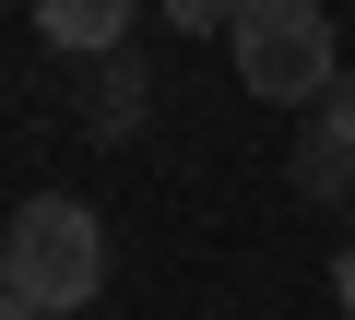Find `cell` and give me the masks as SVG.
Listing matches in <instances>:
<instances>
[{"label": "cell", "mask_w": 355, "mask_h": 320, "mask_svg": "<svg viewBox=\"0 0 355 320\" xmlns=\"http://www.w3.org/2000/svg\"><path fill=\"white\" fill-rule=\"evenodd\" d=\"M95 285H107V226L71 190L12 202V226H0V296H24L36 320H60V308H95Z\"/></svg>", "instance_id": "obj_1"}, {"label": "cell", "mask_w": 355, "mask_h": 320, "mask_svg": "<svg viewBox=\"0 0 355 320\" xmlns=\"http://www.w3.org/2000/svg\"><path fill=\"white\" fill-rule=\"evenodd\" d=\"M225 48H237V83H249V95H272V107H320V95H331V71H343L320 0H249V12L225 24Z\"/></svg>", "instance_id": "obj_2"}, {"label": "cell", "mask_w": 355, "mask_h": 320, "mask_svg": "<svg viewBox=\"0 0 355 320\" xmlns=\"http://www.w3.org/2000/svg\"><path fill=\"white\" fill-rule=\"evenodd\" d=\"M296 202H355V95H320L296 119Z\"/></svg>", "instance_id": "obj_3"}, {"label": "cell", "mask_w": 355, "mask_h": 320, "mask_svg": "<svg viewBox=\"0 0 355 320\" xmlns=\"http://www.w3.org/2000/svg\"><path fill=\"white\" fill-rule=\"evenodd\" d=\"M130 12H142V0H36V36H48V48H83V60H107V48L130 36Z\"/></svg>", "instance_id": "obj_4"}, {"label": "cell", "mask_w": 355, "mask_h": 320, "mask_svg": "<svg viewBox=\"0 0 355 320\" xmlns=\"http://www.w3.org/2000/svg\"><path fill=\"white\" fill-rule=\"evenodd\" d=\"M142 95H154V83H142V71L107 48V107H95V119H107V130H130V119H142Z\"/></svg>", "instance_id": "obj_5"}, {"label": "cell", "mask_w": 355, "mask_h": 320, "mask_svg": "<svg viewBox=\"0 0 355 320\" xmlns=\"http://www.w3.org/2000/svg\"><path fill=\"white\" fill-rule=\"evenodd\" d=\"M154 12H166V24H178V36H225V24H237V12H249V0H154Z\"/></svg>", "instance_id": "obj_6"}, {"label": "cell", "mask_w": 355, "mask_h": 320, "mask_svg": "<svg viewBox=\"0 0 355 320\" xmlns=\"http://www.w3.org/2000/svg\"><path fill=\"white\" fill-rule=\"evenodd\" d=\"M331 296H343V320H355V249H343V261H331Z\"/></svg>", "instance_id": "obj_7"}, {"label": "cell", "mask_w": 355, "mask_h": 320, "mask_svg": "<svg viewBox=\"0 0 355 320\" xmlns=\"http://www.w3.org/2000/svg\"><path fill=\"white\" fill-rule=\"evenodd\" d=\"M0 320H36V308H24V296H0Z\"/></svg>", "instance_id": "obj_8"}]
</instances>
